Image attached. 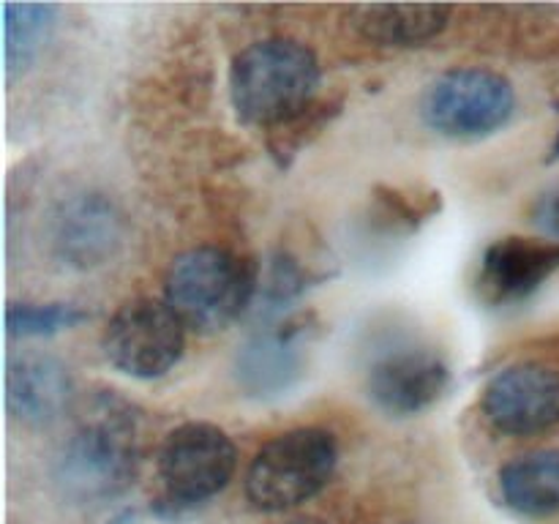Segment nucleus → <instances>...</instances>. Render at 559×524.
<instances>
[{"instance_id":"12","label":"nucleus","mask_w":559,"mask_h":524,"mask_svg":"<svg viewBox=\"0 0 559 524\" xmlns=\"http://www.w3.org/2000/svg\"><path fill=\"white\" fill-rule=\"evenodd\" d=\"M559 271V243L506 235L486 246L475 289L486 306H516Z\"/></svg>"},{"instance_id":"11","label":"nucleus","mask_w":559,"mask_h":524,"mask_svg":"<svg viewBox=\"0 0 559 524\" xmlns=\"http://www.w3.org/2000/svg\"><path fill=\"white\" fill-rule=\"evenodd\" d=\"M484 415L500 434L533 437L559 424V371L544 364H516L491 377Z\"/></svg>"},{"instance_id":"1","label":"nucleus","mask_w":559,"mask_h":524,"mask_svg":"<svg viewBox=\"0 0 559 524\" xmlns=\"http://www.w3.org/2000/svg\"><path fill=\"white\" fill-rule=\"evenodd\" d=\"M142 464V413L115 391L91 393L55 456V484L74 505H104L134 486Z\"/></svg>"},{"instance_id":"18","label":"nucleus","mask_w":559,"mask_h":524,"mask_svg":"<svg viewBox=\"0 0 559 524\" xmlns=\"http://www.w3.org/2000/svg\"><path fill=\"white\" fill-rule=\"evenodd\" d=\"M87 311L74 303H11L5 331L11 338H41L71 331L87 320Z\"/></svg>"},{"instance_id":"9","label":"nucleus","mask_w":559,"mask_h":524,"mask_svg":"<svg viewBox=\"0 0 559 524\" xmlns=\"http://www.w3.org/2000/svg\"><path fill=\"white\" fill-rule=\"evenodd\" d=\"M451 391V366L437 349L396 344L371 360L366 393L382 413L409 418L435 407Z\"/></svg>"},{"instance_id":"7","label":"nucleus","mask_w":559,"mask_h":524,"mask_svg":"<svg viewBox=\"0 0 559 524\" xmlns=\"http://www.w3.org/2000/svg\"><path fill=\"white\" fill-rule=\"evenodd\" d=\"M104 358L134 380L164 377L186 349V327L167 300L134 298L120 306L102 333Z\"/></svg>"},{"instance_id":"16","label":"nucleus","mask_w":559,"mask_h":524,"mask_svg":"<svg viewBox=\"0 0 559 524\" xmlns=\"http://www.w3.org/2000/svg\"><path fill=\"white\" fill-rule=\"evenodd\" d=\"M55 5L49 3H5L3 5V38L5 69L9 74L25 69L38 55L55 27Z\"/></svg>"},{"instance_id":"17","label":"nucleus","mask_w":559,"mask_h":524,"mask_svg":"<svg viewBox=\"0 0 559 524\" xmlns=\"http://www.w3.org/2000/svg\"><path fill=\"white\" fill-rule=\"evenodd\" d=\"M325 273H314L309 265L298 260L289 251H276L260 271V287H257V300L267 317L278 314L287 303L298 300L300 295L317 282H322Z\"/></svg>"},{"instance_id":"14","label":"nucleus","mask_w":559,"mask_h":524,"mask_svg":"<svg viewBox=\"0 0 559 524\" xmlns=\"http://www.w3.org/2000/svg\"><path fill=\"white\" fill-rule=\"evenodd\" d=\"M355 33L377 47H424L451 22L448 5H355L349 11Z\"/></svg>"},{"instance_id":"13","label":"nucleus","mask_w":559,"mask_h":524,"mask_svg":"<svg viewBox=\"0 0 559 524\" xmlns=\"http://www.w3.org/2000/svg\"><path fill=\"white\" fill-rule=\"evenodd\" d=\"M71 371L52 355L22 353L9 360L5 371V407L20 424L41 429L52 426L74 407Z\"/></svg>"},{"instance_id":"19","label":"nucleus","mask_w":559,"mask_h":524,"mask_svg":"<svg viewBox=\"0 0 559 524\" xmlns=\"http://www.w3.org/2000/svg\"><path fill=\"white\" fill-rule=\"evenodd\" d=\"M533 224L540 233L549 235V240H557L559 243V186L546 191V194L535 202Z\"/></svg>"},{"instance_id":"15","label":"nucleus","mask_w":559,"mask_h":524,"mask_svg":"<svg viewBox=\"0 0 559 524\" xmlns=\"http://www.w3.org/2000/svg\"><path fill=\"white\" fill-rule=\"evenodd\" d=\"M500 495L522 516L546 519L559 513V448L511 458L500 469Z\"/></svg>"},{"instance_id":"4","label":"nucleus","mask_w":559,"mask_h":524,"mask_svg":"<svg viewBox=\"0 0 559 524\" xmlns=\"http://www.w3.org/2000/svg\"><path fill=\"white\" fill-rule=\"evenodd\" d=\"M338 464L336 437L320 426H300L273 437L246 473V497L257 511L298 508L331 484Z\"/></svg>"},{"instance_id":"20","label":"nucleus","mask_w":559,"mask_h":524,"mask_svg":"<svg viewBox=\"0 0 559 524\" xmlns=\"http://www.w3.org/2000/svg\"><path fill=\"white\" fill-rule=\"evenodd\" d=\"M287 524H328V522H322V519H314V516H300V519H293V522H287Z\"/></svg>"},{"instance_id":"3","label":"nucleus","mask_w":559,"mask_h":524,"mask_svg":"<svg viewBox=\"0 0 559 524\" xmlns=\"http://www.w3.org/2000/svg\"><path fill=\"white\" fill-rule=\"evenodd\" d=\"M260 267L218 246H197L169 265L164 300L186 331L213 336L240 320L257 300Z\"/></svg>"},{"instance_id":"6","label":"nucleus","mask_w":559,"mask_h":524,"mask_svg":"<svg viewBox=\"0 0 559 524\" xmlns=\"http://www.w3.org/2000/svg\"><path fill=\"white\" fill-rule=\"evenodd\" d=\"M516 91L491 69H451L420 98V118L448 140H484L511 123Z\"/></svg>"},{"instance_id":"10","label":"nucleus","mask_w":559,"mask_h":524,"mask_svg":"<svg viewBox=\"0 0 559 524\" xmlns=\"http://www.w3.org/2000/svg\"><path fill=\"white\" fill-rule=\"evenodd\" d=\"M126 229L123 211L107 194L85 191L55 207L49 218V249L63 265L93 271L118 257Z\"/></svg>"},{"instance_id":"8","label":"nucleus","mask_w":559,"mask_h":524,"mask_svg":"<svg viewBox=\"0 0 559 524\" xmlns=\"http://www.w3.org/2000/svg\"><path fill=\"white\" fill-rule=\"evenodd\" d=\"M311 311L267 320L235 355V382L251 398L287 396L306 374L309 347L320 333Z\"/></svg>"},{"instance_id":"5","label":"nucleus","mask_w":559,"mask_h":524,"mask_svg":"<svg viewBox=\"0 0 559 524\" xmlns=\"http://www.w3.org/2000/svg\"><path fill=\"white\" fill-rule=\"evenodd\" d=\"M238 448L216 424L189 420L164 437L158 448V475L164 495L156 502L158 516L178 519L205 505L233 480Z\"/></svg>"},{"instance_id":"2","label":"nucleus","mask_w":559,"mask_h":524,"mask_svg":"<svg viewBox=\"0 0 559 524\" xmlns=\"http://www.w3.org/2000/svg\"><path fill=\"white\" fill-rule=\"evenodd\" d=\"M320 80V60L304 41L265 38L233 58L229 98L246 126L278 134L314 109Z\"/></svg>"}]
</instances>
